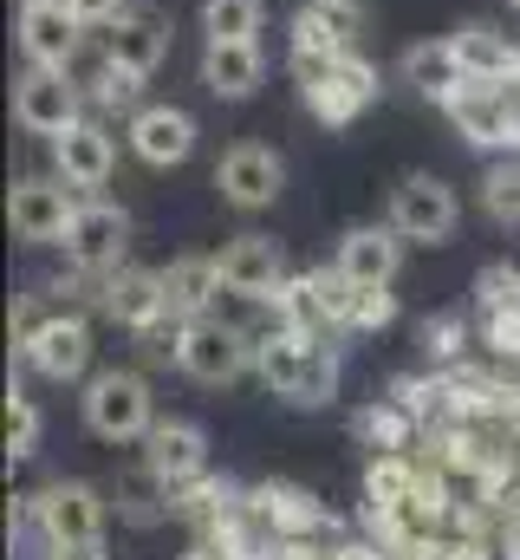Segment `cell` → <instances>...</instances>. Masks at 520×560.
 <instances>
[{
  "label": "cell",
  "instance_id": "603a6c76",
  "mask_svg": "<svg viewBox=\"0 0 520 560\" xmlns=\"http://www.w3.org/2000/svg\"><path fill=\"white\" fill-rule=\"evenodd\" d=\"M397 79H403L416 98H429V105H449V98L469 85V66H462L456 39H416V46H403V59H397Z\"/></svg>",
  "mask_w": 520,
  "mask_h": 560
},
{
  "label": "cell",
  "instance_id": "8d00e7d4",
  "mask_svg": "<svg viewBox=\"0 0 520 560\" xmlns=\"http://www.w3.org/2000/svg\"><path fill=\"white\" fill-rule=\"evenodd\" d=\"M515 7H520V0H515Z\"/></svg>",
  "mask_w": 520,
  "mask_h": 560
},
{
  "label": "cell",
  "instance_id": "836d02e7",
  "mask_svg": "<svg viewBox=\"0 0 520 560\" xmlns=\"http://www.w3.org/2000/svg\"><path fill=\"white\" fill-rule=\"evenodd\" d=\"M423 346H429L436 359H456V346H462V319H429V326H423Z\"/></svg>",
  "mask_w": 520,
  "mask_h": 560
},
{
  "label": "cell",
  "instance_id": "7a4b0ae2",
  "mask_svg": "<svg viewBox=\"0 0 520 560\" xmlns=\"http://www.w3.org/2000/svg\"><path fill=\"white\" fill-rule=\"evenodd\" d=\"M293 79H299L306 112L326 131L358 125L378 105V92H385V79H378V66L365 52H293Z\"/></svg>",
  "mask_w": 520,
  "mask_h": 560
},
{
  "label": "cell",
  "instance_id": "d4e9b609",
  "mask_svg": "<svg viewBox=\"0 0 520 560\" xmlns=\"http://www.w3.org/2000/svg\"><path fill=\"white\" fill-rule=\"evenodd\" d=\"M449 39H456V52H462L469 79H520V46L501 33V26L469 20V26H456Z\"/></svg>",
  "mask_w": 520,
  "mask_h": 560
},
{
  "label": "cell",
  "instance_id": "83f0119b",
  "mask_svg": "<svg viewBox=\"0 0 520 560\" xmlns=\"http://www.w3.org/2000/svg\"><path fill=\"white\" fill-rule=\"evenodd\" d=\"M137 92H143V79L125 72V66H111V59L98 52V72H92V85H85L92 112H137Z\"/></svg>",
  "mask_w": 520,
  "mask_h": 560
},
{
  "label": "cell",
  "instance_id": "44dd1931",
  "mask_svg": "<svg viewBox=\"0 0 520 560\" xmlns=\"http://www.w3.org/2000/svg\"><path fill=\"white\" fill-rule=\"evenodd\" d=\"M332 268L352 280V287H390L397 268H403V235H397L390 222H358V229L339 235Z\"/></svg>",
  "mask_w": 520,
  "mask_h": 560
},
{
  "label": "cell",
  "instance_id": "30bf717a",
  "mask_svg": "<svg viewBox=\"0 0 520 560\" xmlns=\"http://www.w3.org/2000/svg\"><path fill=\"white\" fill-rule=\"evenodd\" d=\"M215 189H222V202L228 209H241V215H260V209H273L280 202V189H286V156L273 150V143H228L222 150V163H215Z\"/></svg>",
  "mask_w": 520,
  "mask_h": 560
},
{
  "label": "cell",
  "instance_id": "8992f818",
  "mask_svg": "<svg viewBox=\"0 0 520 560\" xmlns=\"http://www.w3.org/2000/svg\"><path fill=\"white\" fill-rule=\"evenodd\" d=\"M442 112L475 150H520V79H469Z\"/></svg>",
  "mask_w": 520,
  "mask_h": 560
},
{
  "label": "cell",
  "instance_id": "d6986e66",
  "mask_svg": "<svg viewBox=\"0 0 520 560\" xmlns=\"http://www.w3.org/2000/svg\"><path fill=\"white\" fill-rule=\"evenodd\" d=\"M371 0H306L293 13V52H358Z\"/></svg>",
  "mask_w": 520,
  "mask_h": 560
},
{
  "label": "cell",
  "instance_id": "484cf974",
  "mask_svg": "<svg viewBox=\"0 0 520 560\" xmlns=\"http://www.w3.org/2000/svg\"><path fill=\"white\" fill-rule=\"evenodd\" d=\"M267 0H202V33L209 39H260Z\"/></svg>",
  "mask_w": 520,
  "mask_h": 560
},
{
  "label": "cell",
  "instance_id": "4dcf8cb0",
  "mask_svg": "<svg viewBox=\"0 0 520 560\" xmlns=\"http://www.w3.org/2000/svg\"><path fill=\"white\" fill-rule=\"evenodd\" d=\"M33 443H39V405L13 385L7 392V456L20 463V456H33Z\"/></svg>",
  "mask_w": 520,
  "mask_h": 560
},
{
  "label": "cell",
  "instance_id": "5b68a950",
  "mask_svg": "<svg viewBox=\"0 0 520 560\" xmlns=\"http://www.w3.org/2000/svg\"><path fill=\"white\" fill-rule=\"evenodd\" d=\"M255 352H260V339L241 332V326H228V319H189V326H176V365L196 385H235V378H248Z\"/></svg>",
  "mask_w": 520,
  "mask_h": 560
},
{
  "label": "cell",
  "instance_id": "3957f363",
  "mask_svg": "<svg viewBox=\"0 0 520 560\" xmlns=\"http://www.w3.org/2000/svg\"><path fill=\"white\" fill-rule=\"evenodd\" d=\"M79 118H92V98L85 85L72 79V66H26L13 79V125L26 138H66Z\"/></svg>",
  "mask_w": 520,
  "mask_h": 560
},
{
  "label": "cell",
  "instance_id": "d6a6232c",
  "mask_svg": "<svg viewBox=\"0 0 520 560\" xmlns=\"http://www.w3.org/2000/svg\"><path fill=\"white\" fill-rule=\"evenodd\" d=\"M66 7H72V20H79L85 33H105V26H118V20H125L130 0H66Z\"/></svg>",
  "mask_w": 520,
  "mask_h": 560
},
{
  "label": "cell",
  "instance_id": "52a82bcc",
  "mask_svg": "<svg viewBox=\"0 0 520 560\" xmlns=\"http://www.w3.org/2000/svg\"><path fill=\"white\" fill-rule=\"evenodd\" d=\"M385 222L403 235V242L436 248V242H449V235L462 229V196H456V183H442V176H429V170H410V176L390 189Z\"/></svg>",
  "mask_w": 520,
  "mask_h": 560
},
{
  "label": "cell",
  "instance_id": "5bb4252c",
  "mask_svg": "<svg viewBox=\"0 0 520 560\" xmlns=\"http://www.w3.org/2000/svg\"><path fill=\"white\" fill-rule=\"evenodd\" d=\"M13 39H20L26 66H79V52H85V26L72 20L66 0H20Z\"/></svg>",
  "mask_w": 520,
  "mask_h": 560
},
{
  "label": "cell",
  "instance_id": "9a60e30c",
  "mask_svg": "<svg viewBox=\"0 0 520 560\" xmlns=\"http://www.w3.org/2000/svg\"><path fill=\"white\" fill-rule=\"evenodd\" d=\"M143 469L176 495V489H196L209 476V436L182 418H156V430L143 436Z\"/></svg>",
  "mask_w": 520,
  "mask_h": 560
},
{
  "label": "cell",
  "instance_id": "6da1fadb",
  "mask_svg": "<svg viewBox=\"0 0 520 560\" xmlns=\"http://www.w3.org/2000/svg\"><path fill=\"white\" fill-rule=\"evenodd\" d=\"M255 372L260 385L286 405H326L339 392V352L326 346V332H306V326H280L260 332V352H255Z\"/></svg>",
  "mask_w": 520,
  "mask_h": 560
},
{
  "label": "cell",
  "instance_id": "4316f807",
  "mask_svg": "<svg viewBox=\"0 0 520 560\" xmlns=\"http://www.w3.org/2000/svg\"><path fill=\"white\" fill-rule=\"evenodd\" d=\"M482 215L501 222V229H520V156H501L482 176Z\"/></svg>",
  "mask_w": 520,
  "mask_h": 560
},
{
  "label": "cell",
  "instance_id": "8fae6325",
  "mask_svg": "<svg viewBox=\"0 0 520 560\" xmlns=\"http://www.w3.org/2000/svg\"><path fill=\"white\" fill-rule=\"evenodd\" d=\"M130 248V209L125 202H105V196H85L72 229H66V261L79 275H118Z\"/></svg>",
  "mask_w": 520,
  "mask_h": 560
},
{
  "label": "cell",
  "instance_id": "f546056e",
  "mask_svg": "<svg viewBox=\"0 0 520 560\" xmlns=\"http://www.w3.org/2000/svg\"><path fill=\"white\" fill-rule=\"evenodd\" d=\"M475 306H482V326L520 313V268H482L475 275Z\"/></svg>",
  "mask_w": 520,
  "mask_h": 560
},
{
  "label": "cell",
  "instance_id": "ba28073f",
  "mask_svg": "<svg viewBox=\"0 0 520 560\" xmlns=\"http://www.w3.org/2000/svg\"><path fill=\"white\" fill-rule=\"evenodd\" d=\"M79 202L85 196L66 176H20L7 189V222H13V235L26 248H66V229H72Z\"/></svg>",
  "mask_w": 520,
  "mask_h": 560
},
{
  "label": "cell",
  "instance_id": "7c38bea8",
  "mask_svg": "<svg viewBox=\"0 0 520 560\" xmlns=\"http://www.w3.org/2000/svg\"><path fill=\"white\" fill-rule=\"evenodd\" d=\"M169 46H176V20L156 0H130L125 20L105 26V59L137 72V79H156V66L169 59Z\"/></svg>",
  "mask_w": 520,
  "mask_h": 560
},
{
  "label": "cell",
  "instance_id": "f1b7e54d",
  "mask_svg": "<svg viewBox=\"0 0 520 560\" xmlns=\"http://www.w3.org/2000/svg\"><path fill=\"white\" fill-rule=\"evenodd\" d=\"M352 430H358V443L365 450H403V436H410V411L403 405H365L358 418H352Z\"/></svg>",
  "mask_w": 520,
  "mask_h": 560
},
{
  "label": "cell",
  "instance_id": "e575fe53",
  "mask_svg": "<svg viewBox=\"0 0 520 560\" xmlns=\"http://www.w3.org/2000/svg\"><path fill=\"white\" fill-rule=\"evenodd\" d=\"M59 560H105L98 548H79V555H59Z\"/></svg>",
  "mask_w": 520,
  "mask_h": 560
},
{
  "label": "cell",
  "instance_id": "7402d4cb",
  "mask_svg": "<svg viewBox=\"0 0 520 560\" xmlns=\"http://www.w3.org/2000/svg\"><path fill=\"white\" fill-rule=\"evenodd\" d=\"M98 306L130 326V332H156L169 319V300H163V268H118V275L98 287Z\"/></svg>",
  "mask_w": 520,
  "mask_h": 560
},
{
  "label": "cell",
  "instance_id": "ac0fdd59",
  "mask_svg": "<svg viewBox=\"0 0 520 560\" xmlns=\"http://www.w3.org/2000/svg\"><path fill=\"white\" fill-rule=\"evenodd\" d=\"M130 150H137V163H150V170H176V163H189L196 156V118L182 112V105H137L125 125Z\"/></svg>",
  "mask_w": 520,
  "mask_h": 560
},
{
  "label": "cell",
  "instance_id": "ffe728a7",
  "mask_svg": "<svg viewBox=\"0 0 520 560\" xmlns=\"http://www.w3.org/2000/svg\"><path fill=\"white\" fill-rule=\"evenodd\" d=\"M196 72H202V92L209 98L248 105L260 85H267V52H260V39H209Z\"/></svg>",
  "mask_w": 520,
  "mask_h": 560
},
{
  "label": "cell",
  "instance_id": "e0dca14e",
  "mask_svg": "<svg viewBox=\"0 0 520 560\" xmlns=\"http://www.w3.org/2000/svg\"><path fill=\"white\" fill-rule=\"evenodd\" d=\"M215 268H222V293H235V300H273L293 280L286 275V248L273 235H235L215 255Z\"/></svg>",
  "mask_w": 520,
  "mask_h": 560
},
{
  "label": "cell",
  "instance_id": "1f68e13d",
  "mask_svg": "<svg viewBox=\"0 0 520 560\" xmlns=\"http://www.w3.org/2000/svg\"><path fill=\"white\" fill-rule=\"evenodd\" d=\"M397 319V293L390 287H358L352 306H345V332H378Z\"/></svg>",
  "mask_w": 520,
  "mask_h": 560
},
{
  "label": "cell",
  "instance_id": "cb8c5ba5",
  "mask_svg": "<svg viewBox=\"0 0 520 560\" xmlns=\"http://www.w3.org/2000/svg\"><path fill=\"white\" fill-rule=\"evenodd\" d=\"M215 293H222V268H215V255H182V261L163 268V300H169V319H176V326L209 319Z\"/></svg>",
  "mask_w": 520,
  "mask_h": 560
},
{
  "label": "cell",
  "instance_id": "d590c367",
  "mask_svg": "<svg viewBox=\"0 0 520 560\" xmlns=\"http://www.w3.org/2000/svg\"><path fill=\"white\" fill-rule=\"evenodd\" d=\"M189 560H222V555H209V548H196V555H189Z\"/></svg>",
  "mask_w": 520,
  "mask_h": 560
},
{
  "label": "cell",
  "instance_id": "9c48e42d",
  "mask_svg": "<svg viewBox=\"0 0 520 560\" xmlns=\"http://www.w3.org/2000/svg\"><path fill=\"white\" fill-rule=\"evenodd\" d=\"M33 528L46 535L52 555H79L105 541V502L92 482H46L33 495Z\"/></svg>",
  "mask_w": 520,
  "mask_h": 560
},
{
  "label": "cell",
  "instance_id": "277c9868",
  "mask_svg": "<svg viewBox=\"0 0 520 560\" xmlns=\"http://www.w3.org/2000/svg\"><path fill=\"white\" fill-rule=\"evenodd\" d=\"M79 405H85V430L98 443H143L156 430V398H150L143 372H98Z\"/></svg>",
  "mask_w": 520,
  "mask_h": 560
},
{
  "label": "cell",
  "instance_id": "2e32d148",
  "mask_svg": "<svg viewBox=\"0 0 520 560\" xmlns=\"http://www.w3.org/2000/svg\"><path fill=\"white\" fill-rule=\"evenodd\" d=\"M118 170V138L105 118H79L66 138H52V176H66L79 196H98Z\"/></svg>",
  "mask_w": 520,
  "mask_h": 560
},
{
  "label": "cell",
  "instance_id": "4fadbf2b",
  "mask_svg": "<svg viewBox=\"0 0 520 560\" xmlns=\"http://www.w3.org/2000/svg\"><path fill=\"white\" fill-rule=\"evenodd\" d=\"M20 352H26V365H33L39 378L72 385V378H85V365H92V326H85L79 313H46V319L20 339Z\"/></svg>",
  "mask_w": 520,
  "mask_h": 560
}]
</instances>
